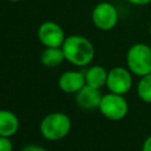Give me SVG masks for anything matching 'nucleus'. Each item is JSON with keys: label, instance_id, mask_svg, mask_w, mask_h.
Masks as SVG:
<instances>
[{"label": "nucleus", "instance_id": "nucleus-3", "mask_svg": "<svg viewBox=\"0 0 151 151\" xmlns=\"http://www.w3.org/2000/svg\"><path fill=\"white\" fill-rule=\"evenodd\" d=\"M127 68L138 77L151 73V47L143 42L133 44L126 53Z\"/></svg>", "mask_w": 151, "mask_h": 151}, {"label": "nucleus", "instance_id": "nucleus-2", "mask_svg": "<svg viewBox=\"0 0 151 151\" xmlns=\"http://www.w3.org/2000/svg\"><path fill=\"white\" fill-rule=\"evenodd\" d=\"M72 127L70 117L64 112H51L42 118L39 129L41 136L51 142L65 138Z\"/></svg>", "mask_w": 151, "mask_h": 151}, {"label": "nucleus", "instance_id": "nucleus-16", "mask_svg": "<svg viewBox=\"0 0 151 151\" xmlns=\"http://www.w3.org/2000/svg\"><path fill=\"white\" fill-rule=\"evenodd\" d=\"M142 151H151V134L144 140L143 146H142Z\"/></svg>", "mask_w": 151, "mask_h": 151}, {"label": "nucleus", "instance_id": "nucleus-7", "mask_svg": "<svg viewBox=\"0 0 151 151\" xmlns=\"http://www.w3.org/2000/svg\"><path fill=\"white\" fill-rule=\"evenodd\" d=\"M38 39L45 47H61L66 37L63 27L55 21H45L38 28Z\"/></svg>", "mask_w": 151, "mask_h": 151}, {"label": "nucleus", "instance_id": "nucleus-8", "mask_svg": "<svg viewBox=\"0 0 151 151\" xmlns=\"http://www.w3.org/2000/svg\"><path fill=\"white\" fill-rule=\"evenodd\" d=\"M103 94L99 88L92 87L87 84L76 93V103L83 110L99 109Z\"/></svg>", "mask_w": 151, "mask_h": 151}, {"label": "nucleus", "instance_id": "nucleus-9", "mask_svg": "<svg viewBox=\"0 0 151 151\" xmlns=\"http://www.w3.org/2000/svg\"><path fill=\"white\" fill-rule=\"evenodd\" d=\"M85 73L80 71H66L60 74L58 79L59 88L65 93H77L80 88L85 86Z\"/></svg>", "mask_w": 151, "mask_h": 151}, {"label": "nucleus", "instance_id": "nucleus-10", "mask_svg": "<svg viewBox=\"0 0 151 151\" xmlns=\"http://www.w3.org/2000/svg\"><path fill=\"white\" fill-rule=\"evenodd\" d=\"M20 123L15 113L9 110H1L0 112V137H12L19 130Z\"/></svg>", "mask_w": 151, "mask_h": 151}, {"label": "nucleus", "instance_id": "nucleus-12", "mask_svg": "<svg viewBox=\"0 0 151 151\" xmlns=\"http://www.w3.org/2000/svg\"><path fill=\"white\" fill-rule=\"evenodd\" d=\"M65 60V54L61 47H45L40 54L41 64L50 68L61 65Z\"/></svg>", "mask_w": 151, "mask_h": 151}, {"label": "nucleus", "instance_id": "nucleus-1", "mask_svg": "<svg viewBox=\"0 0 151 151\" xmlns=\"http://www.w3.org/2000/svg\"><path fill=\"white\" fill-rule=\"evenodd\" d=\"M61 48L64 51L66 61L74 66L90 65L96 53L93 44L86 37L79 34L66 37Z\"/></svg>", "mask_w": 151, "mask_h": 151}, {"label": "nucleus", "instance_id": "nucleus-18", "mask_svg": "<svg viewBox=\"0 0 151 151\" xmlns=\"http://www.w3.org/2000/svg\"><path fill=\"white\" fill-rule=\"evenodd\" d=\"M7 1H12V2H18V1H22V0H7Z\"/></svg>", "mask_w": 151, "mask_h": 151}, {"label": "nucleus", "instance_id": "nucleus-17", "mask_svg": "<svg viewBox=\"0 0 151 151\" xmlns=\"http://www.w3.org/2000/svg\"><path fill=\"white\" fill-rule=\"evenodd\" d=\"M126 1H129L130 4L136 5V6H144V5H147L151 2V0H126Z\"/></svg>", "mask_w": 151, "mask_h": 151}, {"label": "nucleus", "instance_id": "nucleus-11", "mask_svg": "<svg viewBox=\"0 0 151 151\" xmlns=\"http://www.w3.org/2000/svg\"><path fill=\"white\" fill-rule=\"evenodd\" d=\"M84 73H85V81L87 85L99 88V90L101 87L106 86L109 71H106L103 66H100V65L90 66Z\"/></svg>", "mask_w": 151, "mask_h": 151}, {"label": "nucleus", "instance_id": "nucleus-5", "mask_svg": "<svg viewBox=\"0 0 151 151\" xmlns=\"http://www.w3.org/2000/svg\"><path fill=\"white\" fill-rule=\"evenodd\" d=\"M93 25L100 31H110L118 24V11L111 2L101 1L97 4L91 14Z\"/></svg>", "mask_w": 151, "mask_h": 151}, {"label": "nucleus", "instance_id": "nucleus-15", "mask_svg": "<svg viewBox=\"0 0 151 151\" xmlns=\"http://www.w3.org/2000/svg\"><path fill=\"white\" fill-rule=\"evenodd\" d=\"M21 151H47L45 147L40 146V145H35V144H28L26 146H24L21 149Z\"/></svg>", "mask_w": 151, "mask_h": 151}, {"label": "nucleus", "instance_id": "nucleus-13", "mask_svg": "<svg viewBox=\"0 0 151 151\" xmlns=\"http://www.w3.org/2000/svg\"><path fill=\"white\" fill-rule=\"evenodd\" d=\"M137 94L144 103H151V73L140 77L137 84Z\"/></svg>", "mask_w": 151, "mask_h": 151}, {"label": "nucleus", "instance_id": "nucleus-19", "mask_svg": "<svg viewBox=\"0 0 151 151\" xmlns=\"http://www.w3.org/2000/svg\"><path fill=\"white\" fill-rule=\"evenodd\" d=\"M149 32H150V34H151V24H150V28H149Z\"/></svg>", "mask_w": 151, "mask_h": 151}, {"label": "nucleus", "instance_id": "nucleus-4", "mask_svg": "<svg viewBox=\"0 0 151 151\" xmlns=\"http://www.w3.org/2000/svg\"><path fill=\"white\" fill-rule=\"evenodd\" d=\"M98 110L110 120H120L126 117L129 112V104L123 94L109 92L103 94Z\"/></svg>", "mask_w": 151, "mask_h": 151}, {"label": "nucleus", "instance_id": "nucleus-6", "mask_svg": "<svg viewBox=\"0 0 151 151\" xmlns=\"http://www.w3.org/2000/svg\"><path fill=\"white\" fill-rule=\"evenodd\" d=\"M106 87L110 92L126 94L132 87V72L129 68L116 66L109 71Z\"/></svg>", "mask_w": 151, "mask_h": 151}, {"label": "nucleus", "instance_id": "nucleus-14", "mask_svg": "<svg viewBox=\"0 0 151 151\" xmlns=\"http://www.w3.org/2000/svg\"><path fill=\"white\" fill-rule=\"evenodd\" d=\"M0 151H13V144L9 137H0Z\"/></svg>", "mask_w": 151, "mask_h": 151}]
</instances>
